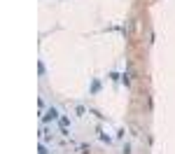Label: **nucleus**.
<instances>
[{
	"label": "nucleus",
	"mask_w": 175,
	"mask_h": 154,
	"mask_svg": "<svg viewBox=\"0 0 175 154\" xmlns=\"http://www.w3.org/2000/svg\"><path fill=\"white\" fill-rule=\"evenodd\" d=\"M40 154H49V152H47V147H44V145H40Z\"/></svg>",
	"instance_id": "2"
},
{
	"label": "nucleus",
	"mask_w": 175,
	"mask_h": 154,
	"mask_svg": "<svg viewBox=\"0 0 175 154\" xmlns=\"http://www.w3.org/2000/svg\"><path fill=\"white\" fill-rule=\"evenodd\" d=\"M44 121H52V119H59V112H56V110H54V108H49V110H47V115H44Z\"/></svg>",
	"instance_id": "1"
}]
</instances>
